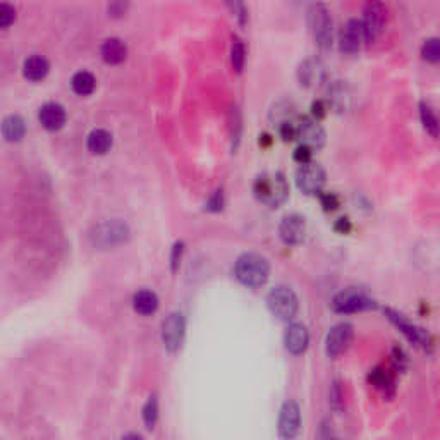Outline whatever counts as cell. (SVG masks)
<instances>
[{
  "instance_id": "cell-1",
  "label": "cell",
  "mask_w": 440,
  "mask_h": 440,
  "mask_svg": "<svg viewBox=\"0 0 440 440\" xmlns=\"http://www.w3.org/2000/svg\"><path fill=\"white\" fill-rule=\"evenodd\" d=\"M306 25H308L310 35L315 45L322 52L332 50L334 45V18L329 6L324 2L315 0L306 9Z\"/></svg>"
},
{
  "instance_id": "cell-2",
  "label": "cell",
  "mask_w": 440,
  "mask_h": 440,
  "mask_svg": "<svg viewBox=\"0 0 440 440\" xmlns=\"http://www.w3.org/2000/svg\"><path fill=\"white\" fill-rule=\"evenodd\" d=\"M253 195L256 196L258 202L277 208L289 198V183L282 172L258 174L253 183Z\"/></svg>"
},
{
  "instance_id": "cell-3",
  "label": "cell",
  "mask_w": 440,
  "mask_h": 440,
  "mask_svg": "<svg viewBox=\"0 0 440 440\" xmlns=\"http://www.w3.org/2000/svg\"><path fill=\"white\" fill-rule=\"evenodd\" d=\"M236 279L242 286L261 287L268 280L270 267L268 261L256 253H245L238 258L236 267H234Z\"/></svg>"
},
{
  "instance_id": "cell-4",
  "label": "cell",
  "mask_w": 440,
  "mask_h": 440,
  "mask_svg": "<svg viewBox=\"0 0 440 440\" xmlns=\"http://www.w3.org/2000/svg\"><path fill=\"white\" fill-rule=\"evenodd\" d=\"M387 21H389V9L384 0H366L363 16L359 19L365 43H373L384 35Z\"/></svg>"
},
{
  "instance_id": "cell-5",
  "label": "cell",
  "mask_w": 440,
  "mask_h": 440,
  "mask_svg": "<svg viewBox=\"0 0 440 440\" xmlns=\"http://www.w3.org/2000/svg\"><path fill=\"white\" fill-rule=\"evenodd\" d=\"M330 305H332V310L336 313H356L375 308L377 301L366 291L358 289V287H348V289L334 296Z\"/></svg>"
},
{
  "instance_id": "cell-6",
  "label": "cell",
  "mask_w": 440,
  "mask_h": 440,
  "mask_svg": "<svg viewBox=\"0 0 440 440\" xmlns=\"http://www.w3.org/2000/svg\"><path fill=\"white\" fill-rule=\"evenodd\" d=\"M267 305L270 313L282 322L293 320L298 313V296L287 286H277L267 296Z\"/></svg>"
},
{
  "instance_id": "cell-7",
  "label": "cell",
  "mask_w": 440,
  "mask_h": 440,
  "mask_svg": "<svg viewBox=\"0 0 440 440\" xmlns=\"http://www.w3.org/2000/svg\"><path fill=\"white\" fill-rule=\"evenodd\" d=\"M327 183V172L318 162H306L296 170V186L305 195H318Z\"/></svg>"
},
{
  "instance_id": "cell-8",
  "label": "cell",
  "mask_w": 440,
  "mask_h": 440,
  "mask_svg": "<svg viewBox=\"0 0 440 440\" xmlns=\"http://www.w3.org/2000/svg\"><path fill=\"white\" fill-rule=\"evenodd\" d=\"M296 139H299L301 145L312 148L313 151L320 150L327 142L325 129L322 128L320 121L313 119L312 116H298L296 119Z\"/></svg>"
},
{
  "instance_id": "cell-9",
  "label": "cell",
  "mask_w": 440,
  "mask_h": 440,
  "mask_svg": "<svg viewBox=\"0 0 440 440\" xmlns=\"http://www.w3.org/2000/svg\"><path fill=\"white\" fill-rule=\"evenodd\" d=\"M298 81L303 88H320L327 85V67L317 57H308L301 60L296 71Z\"/></svg>"
},
{
  "instance_id": "cell-10",
  "label": "cell",
  "mask_w": 440,
  "mask_h": 440,
  "mask_svg": "<svg viewBox=\"0 0 440 440\" xmlns=\"http://www.w3.org/2000/svg\"><path fill=\"white\" fill-rule=\"evenodd\" d=\"M384 313L387 315V318H389V320L392 322V324L396 325V327L399 329L409 341H411V343H415L416 346H422L423 349L432 348L434 341H432L430 334H428L427 330L418 327L416 324H413L408 317H404L403 313L396 312V310L385 308Z\"/></svg>"
},
{
  "instance_id": "cell-11",
  "label": "cell",
  "mask_w": 440,
  "mask_h": 440,
  "mask_svg": "<svg viewBox=\"0 0 440 440\" xmlns=\"http://www.w3.org/2000/svg\"><path fill=\"white\" fill-rule=\"evenodd\" d=\"M352 336H355V329L346 322L332 327V330L327 334V339H325V351H327L330 358H337L343 352H346L352 343Z\"/></svg>"
},
{
  "instance_id": "cell-12",
  "label": "cell",
  "mask_w": 440,
  "mask_h": 440,
  "mask_svg": "<svg viewBox=\"0 0 440 440\" xmlns=\"http://www.w3.org/2000/svg\"><path fill=\"white\" fill-rule=\"evenodd\" d=\"M363 43H365V40H363L359 21L358 19H348L339 33V50L344 55H356L362 50Z\"/></svg>"
},
{
  "instance_id": "cell-13",
  "label": "cell",
  "mask_w": 440,
  "mask_h": 440,
  "mask_svg": "<svg viewBox=\"0 0 440 440\" xmlns=\"http://www.w3.org/2000/svg\"><path fill=\"white\" fill-rule=\"evenodd\" d=\"M129 236V231L126 227V224L117 222V220H112V222H105L102 226H98L95 229V233L92 234V239L95 245L98 246H116L119 242H124Z\"/></svg>"
},
{
  "instance_id": "cell-14",
  "label": "cell",
  "mask_w": 440,
  "mask_h": 440,
  "mask_svg": "<svg viewBox=\"0 0 440 440\" xmlns=\"http://www.w3.org/2000/svg\"><path fill=\"white\" fill-rule=\"evenodd\" d=\"M327 88V97L324 98L327 102L329 109H334L336 112L344 114L349 112L352 107V90L346 81H332L325 85Z\"/></svg>"
},
{
  "instance_id": "cell-15",
  "label": "cell",
  "mask_w": 440,
  "mask_h": 440,
  "mask_svg": "<svg viewBox=\"0 0 440 440\" xmlns=\"http://www.w3.org/2000/svg\"><path fill=\"white\" fill-rule=\"evenodd\" d=\"M186 322L181 313H170L162 324V341L170 352H176L184 339Z\"/></svg>"
},
{
  "instance_id": "cell-16",
  "label": "cell",
  "mask_w": 440,
  "mask_h": 440,
  "mask_svg": "<svg viewBox=\"0 0 440 440\" xmlns=\"http://www.w3.org/2000/svg\"><path fill=\"white\" fill-rule=\"evenodd\" d=\"M301 428V409L294 401H287L280 408L279 415V437L294 439Z\"/></svg>"
},
{
  "instance_id": "cell-17",
  "label": "cell",
  "mask_w": 440,
  "mask_h": 440,
  "mask_svg": "<svg viewBox=\"0 0 440 440\" xmlns=\"http://www.w3.org/2000/svg\"><path fill=\"white\" fill-rule=\"evenodd\" d=\"M279 234L286 245L296 246L305 241L306 220L299 214H289L282 219L279 226Z\"/></svg>"
},
{
  "instance_id": "cell-18",
  "label": "cell",
  "mask_w": 440,
  "mask_h": 440,
  "mask_svg": "<svg viewBox=\"0 0 440 440\" xmlns=\"http://www.w3.org/2000/svg\"><path fill=\"white\" fill-rule=\"evenodd\" d=\"M38 121H40L41 128L55 132L66 126L67 112L57 102H47V104L41 105L40 110H38Z\"/></svg>"
},
{
  "instance_id": "cell-19",
  "label": "cell",
  "mask_w": 440,
  "mask_h": 440,
  "mask_svg": "<svg viewBox=\"0 0 440 440\" xmlns=\"http://www.w3.org/2000/svg\"><path fill=\"white\" fill-rule=\"evenodd\" d=\"M284 344L291 355L298 356L308 349L310 332L303 324H291L284 334Z\"/></svg>"
},
{
  "instance_id": "cell-20",
  "label": "cell",
  "mask_w": 440,
  "mask_h": 440,
  "mask_svg": "<svg viewBox=\"0 0 440 440\" xmlns=\"http://www.w3.org/2000/svg\"><path fill=\"white\" fill-rule=\"evenodd\" d=\"M102 60L109 66H119L128 59V45L121 38L110 36L100 47Z\"/></svg>"
},
{
  "instance_id": "cell-21",
  "label": "cell",
  "mask_w": 440,
  "mask_h": 440,
  "mask_svg": "<svg viewBox=\"0 0 440 440\" xmlns=\"http://www.w3.org/2000/svg\"><path fill=\"white\" fill-rule=\"evenodd\" d=\"M298 107L293 100H287V98H280L272 105L270 112H268V121L274 128H279L280 124L286 123H294L298 119Z\"/></svg>"
},
{
  "instance_id": "cell-22",
  "label": "cell",
  "mask_w": 440,
  "mask_h": 440,
  "mask_svg": "<svg viewBox=\"0 0 440 440\" xmlns=\"http://www.w3.org/2000/svg\"><path fill=\"white\" fill-rule=\"evenodd\" d=\"M50 73V64L43 55H29L22 62V76L32 83H40Z\"/></svg>"
},
{
  "instance_id": "cell-23",
  "label": "cell",
  "mask_w": 440,
  "mask_h": 440,
  "mask_svg": "<svg viewBox=\"0 0 440 440\" xmlns=\"http://www.w3.org/2000/svg\"><path fill=\"white\" fill-rule=\"evenodd\" d=\"M0 132H2L4 139L9 143L21 142L26 136V123L21 116L18 114H11L0 124Z\"/></svg>"
},
{
  "instance_id": "cell-24",
  "label": "cell",
  "mask_w": 440,
  "mask_h": 440,
  "mask_svg": "<svg viewBox=\"0 0 440 440\" xmlns=\"http://www.w3.org/2000/svg\"><path fill=\"white\" fill-rule=\"evenodd\" d=\"M114 145V136L107 129H93L86 138V148L93 155H105L109 153L110 148Z\"/></svg>"
},
{
  "instance_id": "cell-25",
  "label": "cell",
  "mask_w": 440,
  "mask_h": 440,
  "mask_svg": "<svg viewBox=\"0 0 440 440\" xmlns=\"http://www.w3.org/2000/svg\"><path fill=\"white\" fill-rule=\"evenodd\" d=\"M132 308L139 315H153L158 310V298L153 291H138L132 296Z\"/></svg>"
},
{
  "instance_id": "cell-26",
  "label": "cell",
  "mask_w": 440,
  "mask_h": 440,
  "mask_svg": "<svg viewBox=\"0 0 440 440\" xmlns=\"http://www.w3.org/2000/svg\"><path fill=\"white\" fill-rule=\"evenodd\" d=\"M71 88L79 97H90L97 88V79L90 71H78L71 78Z\"/></svg>"
},
{
  "instance_id": "cell-27",
  "label": "cell",
  "mask_w": 440,
  "mask_h": 440,
  "mask_svg": "<svg viewBox=\"0 0 440 440\" xmlns=\"http://www.w3.org/2000/svg\"><path fill=\"white\" fill-rule=\"evenodd\" d=\"M229 132H231V150H233V153H236L239 145H241V136H242V114L238 105H231Z\"/></svg>"
},
{
  "instance_id": "cell-28",
  "label": "cell",
  "mask_w": 440,
  "mask_h": 440,
  "mask_svg": "<svg viewBox=\"0 0 440 440\" xmlns=\"http://www.w3.org/2000/svg\"><path fill=\"white\" fill-rule=\"evenodd\" d=\"M420 121H422L423 129L432 136L434 139L439 138V119L435 110L432 109V105L428 102L422 100L420 102Z\"/></svg>"
},
{
  "instance_id": "cell-29",
  "label": "cell",
  "mask_w": 440,
  "mask_h": 440,
  "mask_svg": "<svg viewBox=\"0 0 440 440\" xmlns=\"http://www.w3.org/2000/svg\"><path fill=\"white\" fill-rule=\"evenodd\" d=\"M222 2L241 28L249 25V9L246 6V0H222Z\"/></svg>"
},
{
  "instance_id": "cell-30",
  "label": "cell",
  "mask_w": 440,
  "mask_h": 440,
  "mask_svg": "<svg viewBox=\"0 0 440 440\" xmlns=\"http://www.w3.org/2000/svg\"><path fill=\"white\" fill-rule=\"evenodd\" d=\"M246 64V45L241 38L233 36V45H231V66L236 74H241Z\"/></svg>"
},
{
  "instance_id": "cell-31",
  "label": "cell",
  "mask_w": 440,
  "mask_h": 440,
  "mask_svg": "<svg viewBox=\"0 0 440 440\" xmlns=\"http://www.w3.org/2000/svg\"><path fill=\"white\" fill-rule=\"evenodd\" d=\"M420 54H422V59L427 60V62L437 64L440 60V40L439 38L437 36L427 38V40L423 41Z\"/></svg>"
},
{
  "instance_id": "cell-32",
  "label": "cell",
  "mask_w": 440,
  "mask_h": 440,
  "mask_svg": "<svg viewBox=\"0 0 440 440\" xmlns=\"http://www.w3.org/2000/svg\"><path fill=\"white\" fill-rule=\"evenodd\" d=\"M368 380L377 387V389L384 390V392H387L389 389H394L392 377H390L385 370H382V368H375V370H371Z\"/></svg>"
},
{
  "instance_id": "cell-33",
  "label": "cell",
  "mask_w": 440,
  "mask_h": 440,
  "mask_svg": "<svg viewBox=\"0 0 440 440\" xmlns=\"http://www.w3.org/2000/svg\"><path fill=\"white\" fill-rule=\"evenodd\" d=\"M131 11V0H109L107 16L112 19L126 18Z\"/></svg>"
},
{
  "instance_id": "cell-34",
  "label": "cell",
  "mask_w": 440,
  "mask_h": 440,
  "mask_svg": "<svg viewBox=\"0 0 440 440\" xmlns=\"http://www.w3.org/2000/svg\"><path fill=\"white\" fill-rule=\"evenodd\" d=\"M16 7L9 2H0V29H9L16 22Z\"/></svg>"
},
{
  "instance_id": "cell-35",
  "label": "cell",
  "mask_w": 440,
  "mask_h": 440,
  "mask_svg": "<svg viewBox=\"0 0 440 440\" xmlns=\"http://www.w3.org/2000/svg\"><path fill=\"white\" fill-rule=\"evenodd\" d=\"M143 420H145V425L146 428H153L155 423H157L158 420V401L157 397L151 396L150 399H148V403L145 404V408H143Z\"/></svg>"
},
{
  "instance_id": "cell-36",
  "label": "cell",
  "mask_w": 440,
  "mask_h": 440,
  "mask_svg": "<svg viewBox=\"0 0 440 440\" xmlns=\"http://www.w3.org/2000/svg\"><path fill=\"white\" fill-rule=\"evenodd\" d=\"M330 406H332L334 411L341 413L344 408V392H343V387H341L339 382H334L332 389H330Z\"/></svg>"
},
{
  "instance_id": "cell-37",
  "label": "cell",
  "mask_w": 440,
  "mask_h": 440,
  "mask_svg": "<svg viewBox=\"0 0 440 440\" xmlns=\"http://www.w3.org/2000/svg\"><path fill=\"white\" fill-rule=\"evenodd\" d=\"M318 198H320V203L322 207H324L325 212H334L339 208V196L336 195V193H324L320 191L318 193Z\"/></svg>"
},
{
  "instance_id": "cell-38",
  "label": "cell",
  "mask_w": 440,
  "mask_h": 440,
  "mask_svg": "<svg viewBox=\"0 0 440 440\" xmlns=\"http://www.w3.org/2000/svg\"><path fill=\"white\" fill-rule=\"evenodd\" d=\"M222 208H224V191L222 189H217V191L212 193L210 198L207 200V203H205V210L217 214V212L222 210Z\"/></svg>"
},
{
  "instance_id": "cell-39",
  "label": "cell",
  "mask_w": 440,
  "mask_h": 440,
  "mask_svg": "<svg viewBox=\"0 0 440 440\" xmlns=\"http://www.w3.org/2000/svg\"><path fill=\"white\" fill-rule=\"evenodd\" d=\"M277 132H279V138H282V142L291 143L296 139V121L294 123H286V124H280L277 128Z\"/></svg>"
},
{
  "instance_id": "cell-40",
  "label": "cell",
  "mask_w": 440,
  "mask_h": 440,
  "mask_svg": "<svg viewBox=\"0 0 440 440\" xmlns=\"http://www.w3.org/2000/svg\"><path fill=\"white\" fill-rule=\"evenodd\" d=\"M312 157H313V150H312V148H310V146H306V145H299V146L294 150V155H293L294 162H296V164H298V165L306 164V162L312 160Z\"/></svg>"
},
{
  "instance_id": "cell-41",
  "label": "cell",
  "mask_w": 440,
  "mask_h": 440,
  "mask_svg": "<svg viewBox=\"0 0 440 440\" xmlns=\"http://www.w3.org/2000/svg\"><path fill=\"white\" fill-rule=\"evenodd\" d=\"M329 110L330 109H329L327 102H325L324 98H318V100H315L312 104V117L317 121L325 119V117H327V114H329Z\"/></svg>"
},
{
  "instance_id": "cell-42",
  "label": "cell",
  "mask_w": 440,
  "mask_h": 440,
  "mask_svg": "<svg viewBox=\"0 0 440 440\" xmlns=\"http://www.w3.org/2000/svg\"><path fill=\"white\" fill-rule=\"evenodd\" d=\"M183 252H184V245L183 242H176L172 248V255H170V263H172V270H177L181 263V258H183Z\"/></svg>"
},
{
  "instance_id": "cell-43",
  "label": "cell",
  "mask_w": 440,
  "mask_h": 440,
  "mask_svg": "<svg viewBox=\"0 0 440 440\" xmlns=\"http://www.w3.org/2000/svg\"><path fill=\"white\" fill-rule=\"evenodd\" d=\"M336 231L341 234H348L351 231V222L348 219H339L336 224Z\"/></svg>"
},
{
  "instance_id": "cell-44",
  "label": "cell",
  "mask_w": 440,
  "mask_h": 440,
  "mask_svg": "<svg viewBox=\"0 0 440 440\" xmlns=\"http://www.w3.org/2000/svg\"><path fill=\"white\" fill-rule=\"evenodd\" d=\"M274 143V138H272L270 135H267V132H263V135H260V146L261 148H268Z\"/></svg>"
},
{
  "instance_id": "cell-45",
  "label": "cell",
  "mask_w": 440,
  "mask_h": 440,
  "mask_svg": "<svg viewBox=\"0 0 440 440\" xmlns=\"http://www.w3.org/2000/svg\"><path fill=\"white\" fill-rule=\"evenodd\" d=\"M291 2H294L296 6H303V4H312V2H315V0H291Z\"/></svg>"
}]
</instances>
